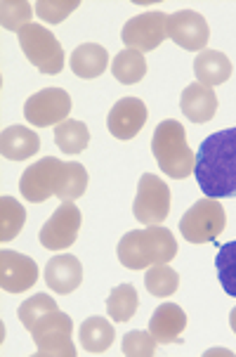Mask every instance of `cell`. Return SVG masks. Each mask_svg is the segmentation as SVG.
<instances>
[{"instance_id":"obj_20","label":"cell","mask_w":236,"mask_h":357,"mask_svg":"<svg viewBox=\"0 0 236 357\" xmlns=\"http://www.w3.org/2000/svg\"><path fill=\"white\" fill-rule=\"evenodd\" d=\"M109 52L100 43H83L71 54V71L78 78H97L107 71Z\"/></svg>"},{"instance_id":"obj_26","label":"cell","mask_w":236,"mask_h":357,"mask_svg":"<svg viewBox=\"0 0 236 357\" xmlns=\"http://www.w3.org/2000/svg\"><path fill=\"white\" fill-rule=\"evenodd\" d=\"M36 15V8L26 0H3L0 3V22H3V29L8 31H17L19 33L24 26H29L31 17Z\"/></svg>"},{"instance_id":"obj_2","label":"cell","mask_w":236,"mask_h":357,"mask_svg":"<svg viewBox=\"0 0 236 357\" xmlns=\"http://www.w3.org/2000/svg\"><path fill=\"white\" fill-rule=\"evenodd\" d=\"M88 190V171L76 161H59L54 156L31 163L22 173L19 192L31 204H43L50 197L62 202L81 199Z\"/></svg>"},{"instance_id":"obj_11","label":"cell","mask_w":236,"mask_h":357,"mask_svg":"<svg viewBox=\"0 0 236 357\" xmlns=\"http://www.w3.org/2000/svg\"><path fill=\"white\" fill-rule=\"evenodd\" d=\"M81 220V208L74 202H62V206L40 229V244L50 251H66L69 246H74Z\"/></svg>"},{"instance_id":"obj_25","label":"cell","mask_w":236,"mask_h":357,"mask_svg":"<svg viewBox=\"0 0 236 357\" xmlns=\"http://www.w3.org/2000/svg\"><path fill=\"white\" fill-rule=\"evenodd\" d=\"M24 222H26L24 206L12 197H0V241H12L19 237Z\"/></svg>"},{"instance_id":"obj_9","label":"cell","mask_w":236,"mask_h":357,"mask_svg":"<svg viewBox=\"0 0 236 357\" xmlns=\"http://www.w3.org/2000/svg\"><path fill=\"white\" fill-rule=\"evenodd\" d=\"M120 36H123L125 47H130V50H137L142 54L156 50L168 38V15L161 10H151L132 17V20L125 22Z\"/></svg>"},{"instance_id":"obj_8","label":"cell","mask_w":236,"mask_h":357,"mask_svg":"<svg viewBox=\"0 0 236 357\" xmlns=\"http://www.w3.org/2000/svg\"><path fill=\"white\" fill-rule=\"evenodd\" d=\"M171 213V187L159 175L144 173L137 185V197L132 204V215L142 225H161Z\"/></svg>"},{"instance_id":"obj_31","label":"cell","mask_w":236,"mask_h":357,"mask_svg":"<svg viewBox=\"0 0 236 357\" xmlns=\"http://www.w3.org/2000/svg\"><path fill=\"white\" fill-rule=\"evenodd\" d=\"M229 324H232V331L236 334V307H234L232 312H229Z\"/></svg>"},{"instance_id":"obj_18","label":"cell","mask_w":236,"mask_h":357,"mask_svg":"<svg viewBox=\"0 0 236 357\" xmlns=\"http://www.w3.org/2000/svg\"><path fill=\"white\" fill-rule=\"evenodd\" d=\"M40 137L26 126H10L0 135V152L10 161H26L29 156L38 154Z\"/></svg>"},{"instance_id":"obj_13","label":"cell","mask_w":236,"mask_h":357,"mask_svg":"<svg viewBox=\"0 0 236 357\" xmlns=\"http://www.w3.org/2000/svg\"><path fill=\"white\" fill-rule=\"evenodd\" d=\"M38 282V265L33 258L17 251H0V287L8 294H24Z\"/></svg>"},{"instance_id":"obj_7","label":"cell","mask_w":236,"mask_h":357,"mask_svg":"<svg viewBox=\"0 0 236 357\" xmlns=\"http://www.w3.org/2000/svg\"><path fill=\"white\" fill-rule=\"evenodd\" d=\"M227 213L217 199H201L180 220V234L189 244H210L225 232Z\"/></svg>"},{"instance_id":"obj_16","label":"cell","mask_w":236,"mask_h":357,"mask_svg":"<svg viewBox=\"0 0 236 357\" xmlns=\"http://www.w3.org/2000/svg\"><path fill=\"white\" fill-rule=\"evenodd\" d=\"M187 326V314L180 305L175 303H163L161 307H156L154 314L149 319V331L161 346L180 341Z\"/></svg>"},{"instance_id":"obj_12","label":"cell","mask_w":236,"mask_h":357,"mask_svg":"<svg viewBox=\"0 0 236 357\" xmlns=\"http://www.w3.org/2000/svg\"><path fill=\"white\" fill-rule=\"evenodd\" d=\"M168 38H173L189 52H203L210 38L208 22L194 10H180L175 15H168Z\"/></svg>"},{"instance_id":"obj_14","label":"cell","mask_w":236,"mask_h":357,"mask_svg":"<svg viewBox=\"0 0 236 357\" xmlns=\"http://www.w3.org/2000/svg\"><path fill=\"white\" fill-rule=\"evenodd\" d=\"M147 105L140 98H123L111 107L107 128L116 140H132L147 123Z\"/></svg>"},{"instance_id":"obj_23","label":"cell","mask_w":236,"mask_h":357,"mask_svg":"<svg viewBox=\"0 0 236 357\" xmlns=\"http://www.w3.org/2000/svg\"><path fill=\"white\" fill-rule=\"evenodd\" d=\"M54 142L64 154H81L90 144V130L83 121L66 119L54 128Z\"/></svg>"},{"instance_id":"obj_17","label":"cell","mask_w":236,"mask_h":357,"mask_svg":"<svg viewBox=\"0 0 236 357\" xmlns=\"http://www.w3.org/2000/svg\"><path fill=\"white\" fill-rule=\"evenodd\" d=\"M180 107H182V114L191 123H208L217 114V95L213 88L191 83V86L184 88Z\"/></svg>"},{"instance_id":"obj_6","label":"cell","mask_w":236,"mask_h":357,"mask_svg":"<svg viewBox=\"0 0 236 357\" xmlns=\"http://www.w3.org/2000/svg\"><path fill=\"white\" fill-rule=\"evenodd\" d=\"M19 45L26 59L31 62L40 74L54 76L64 69V50L59 45V40L54 38L50 29H45L43 24H29L19 33Z\"/></svg>"},{"instance_id":"obj_1","label":"cell","mask_w":236,"mask_h":357,"mask_svg":"<svg viewBox=\"0 0 236 357\" xmlns=\"http://www.w3.org/2000/svg\"><path fill=\"white\" fill-rule=\"evenodd\" d=\"M19 322L31 331L36 355L40 357H76V346L71 341L74 319L62 312L47 294H36L19 305Z\"/></svg>"},{"instance_id":"obj_29","label":"cell","mask_w":236,"mask_h":357,"mask_svg":"<svg viewBox=\"0 0 236 357\" xmlns=\"http://www.w3.org/2000/svg\"><path fill=\"white\" fill-rule=\"evenodd\" d=\"M156 338L151 336V331H128V334L123 336V343H120V350H123V355L128 357H151L156 355Z\"/></svg>"},{"instance_id":"obj_4","label":"cell","mask_w":236,"mask_h":357,"mask_svg":"<svg viewBox=\"0 0 236 357\" xmlns=\"http://www.w3.org/2000/svg\"><path fill=\"white\" fill-rule=\"evenodd\" d=\"M178 256L173 232L161 225L132 229L118 241V260L128 270H147L151 265H168Z\"/></svg>"},{"instance_id":"obj_24","label":"cell","mask_w":236,"mask_h":357,"mask_svg":"<svg viewBox=\"0 0 236 357\" xmlns=\"http://www.w3.org/2000/svg\"><path fill=\"white\" fill-rule=\"evenodd\" d=\"M137 305H140V298H137V291L132 284H120L107 298V312L113 322H128V319H132V314L137 312Z\"/></svg>"},{"instance_id":"obj_28","label":"cell","mask_w":236,"mask_h":357,"mask_svg":"<svg viewBox=\"0 0 236 357\" xmlns=\"http://www.w3.org/2000/svg\"><path fill=\"white\" fill-rule=\"evenodd\" d=\"M215 268L225 294L236 298V241H227L225 246H220L215 258Z\"/></svg>"},{"instance_id":"obj_15","label":"cell","mask_w":236,"mask_h":357,"mask_svg":"<svg viewBox=\"0 0 236 357\" xmlns=\"http://www.w3.org/2000/svg\"><path fill=\"white\" fill-rule=\"evenodd\" d=\"M45 284L54 294H74L83 284V265L76 256H52L45 265Z\"/></svg>"},{"instance_id":"obj_5","label":"cell","mask_w":236,"mask_h":357,"mask_svg":"<svg viewBox=\"0 0 236 357\" xmlns=\"http://www.w3.org/2000/svg\"><path fill=\"white\" fill-rule=\"evenodd\" d=\"M151 152L168 178L184 180L194 173V166H196V156L187 144L184 126L175 119L161 121L156 126L154 137H151Z\"/></svg>"},{"instance_id":"obj_27","label":"cell","mask_w":236,"mask_h":357,"mask_svg":"<svg viewBox=\"0 0 236 357\" xmlns=\"http://www.w3.org/2000/svg\"><path fill=\"white\" fill-rule=\"evenodd\" d=\"M144 284H147V291L156 298H166V296H173L180 287V275L168 265H151L147 277H144Z\"/></svg>"},{"instance_id":"obj_3","label":"cell","mask_w":236,"mask_h":357,"mask_svg":"<svg viewBox=\"0 0 236 357\" xmlns=\"http://www.w3.org/2000/svg\"><path fill=\"white\" fill-rule=\"evenodd\" d=\"M194 175L210 199H236V128L213 132L201 142Z\"/></svg>"},{"instance_id":"obj_10","label":"cell","mask_w":236,"mask_h":357,"mask_svg":"<svg viewBox=\"0 0 236 357\" xmlns=\"http://www.w3.org/2000/svg\"><path fill=\"white\" fill-rule=\"evenodd\" d=\"M71 114V98L62 88H45L40 93L31 95L24 105V116L31 126L47 128V126H59L69 119Z\"/></svg>"},{"instance_id":"obj_22","label":"cell","mask_w":236,"mask_h":357,"mask_svg":"<svg viewBox=\"0 0 236 357\" xmlns=\"http://www.w3.org/2000/svg\"><path fill=\"white\" fill-rule=\"evenodd\" d=\"M111 74L116 81H120L123 86H135L140 83L144 76H147V59H144L142 52L137 50H123L113 57L111 62Z\"/></svg>"},{"instance_id":"obj_19","label":"cell","mask_w":236,"mask_h":357,"mask_svg":"<svg viewBox=\"0 0 236 357\" xmlns=\"http://www.w3.org/2000/svg\"><path fill=\"white\" fill-rule=\"evenodd\" d=\"M194 74H196L198 83L208 88L222 86L232 76V62L225 52L217 50H203L198 52V57L194 59Z\"/></svg>"},{"instance_id":"obj_30","label":"cell","mask_w":236,"mask_h":357,"mask_svg":"<svg viewBox=\"0 0 236 357\" xmlns=\"http://www.w3.org/2000/svg\"><path fill=\"white\" fill-rule=\"evenodd\" d=\"M33 8H36V15H38L43 22L59 24V22H64L74 10L81 8V3H78V0H38Z\"/></svg>"},{"instance_id":"obj_21","label":"cell","mask_w":236,"mask_h":357,"mask_svg":"<svg viewBox=\"0 0 236 357\" xmlns=\"http://www.w3.org/2000/svg\"><path fill=\"white\" fill-rule=\"evenodd\" d=\"M113 338H116V331L104 317H90L81 324V343L88 353H107L111 348Z\"/></svg>"}]
</instances>
